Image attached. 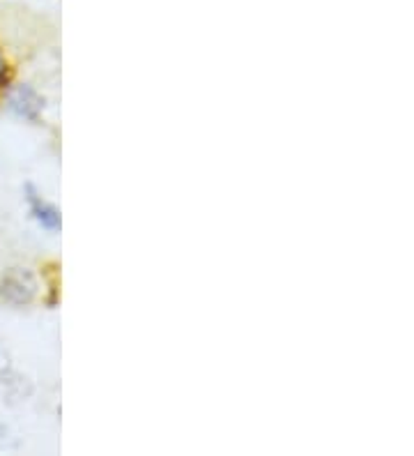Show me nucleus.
<instances>
[{
    "label": "nucleus",
    "instance_id": "nucleus-1",
    "mask_svg": "<svg viewBox=\"0 0 414 456\" xmlns=\"http://www.w3.org/2000/svg\"><path fill=\"white\" fill-rule=\"evenodd\" d=\"M39 293L37 277L30 267L14 265L0 274V302L14 309L33 305Z\"/></svg>",
    "mask_w": 414,
    "mask_h": 456
},
{
    "label": "nucleus",
    "instance_id": "nucleus-2",
    "mask_svg": "<svg viewBox=\"0 0 414 456\" xmlns=\"http://www.w3.org/2000/svg\"><path fill=\"white\" fill-rule=\"evenodd\" d=\"M5 106L12 116L21 118V120H30V123H37L42 111H45V97L39 95L33 86L23 84L7 93Z\"/></svg>",
    "mask_w": 414,
    "mask_h": 456
},
{
    "label": "nucleus",
    "instance_id": "nucleus-3",
    "mask_svg": "<svg viewBox=\"0 0 414 456\" xmlns=\"http://www.w3.org/2000/svg\"><path fill=\"white\" fill-rule=\"evenodd\" d=\"M33 396V380L12 367H0V403L21 406Z\"/></svg>",
    "mask_w": 414,
    "mask_h": 456
},
{
    "label": "nucleus",
    "instance_id": "nucleus-4",
    "mask_svg": "<svg viewBox=\"0 0 414 456\" xmlns=\"http://www.w3.org/2000/svg\"><path fill=\"white\" fill-rule=\"evenodd\" d=\"M26 200H28V208H30V215H33V219L39 224V226L45 228V231H49V233L61 231L62 226L61 210H58L53 203H49L45 196L39 194V191L35 190V184L30 183L26 184Z\"/></svg>",
    "mask_w": 414,
    "mask_h": 456
},
{
    "label": "nucleus",
    "instance_id": "nucleus-5",
    "mask_svg": "<svg viewBox=\"0 0 414 456\" xmlns=\"http://www.w3.org/2000/svg\"><path fill=\"white\" fill-rule=\"evenodd\" d=\"M5 436H7V427L0 422V440H5Z\"/></svg>",
    "mask_w": 414,
    "mask_h": 456
},
{
    "label": "nucleus",
    "instance_id": "nucleus-6",
    "mask_svg": "<svg viewBox=\"0 0 414 456\" xmlns=\"http://www.w3.org/2000/svg\"><path fill=\"white\" fill-rule=\"evenodd\" d=\"M5 74V61H3V53H0V78Z\"/></svg>",
    "mask_w": 414,
    "mask_h": 456
}]
</instances>
